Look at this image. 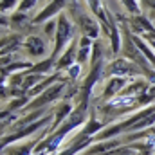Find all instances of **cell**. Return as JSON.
<instances>
[{"instance_id":"cell-1","label":"cell","mask_w":155,"mask_h":155,"mask_svg":"<svg viewBox=\"0 0 155 155\" xmlns=\"http://www.w3.org/2000/svg\"><path fill=\"white\" fill-rule=\"evenodd\" d=\"M105 51H103V43L99 40L94 41V49H92V60H90V69L87 78L81 81L79 87V94H78V105L87 107L88 108V101H90V92L94 90V87L99 83V79L105 76Z\"/></svg>"},{"instance_id":"cell-2","label":"cell","mask_w":155,"mask_h":155,"mask_svg":"<svg viewBox=\"0 0 155 155\" xmlns=\"http://www.w3.org/2000/svg\"><path fill=\"white\" fill-rule=\"evenodd\" d=\"M56 18H58V29H56V36H54V49H52V54H51V58L54 61L61 56V52L69 47V43L78 36L76 35L78 25L74 24V20L69 16L67 11L60 13Z\"/></svg>"},{"instance_id":"cell-3","label":"cell","mask_w":155,"mask_h":155,"mask_svg":"<svg viewBox=\"0 0 155 155\" xmlns=\"http://www.w3.org/2000/svg\"><path fill=\"white\" fill-rule=\"evenodd\" d=\"M65 90H67V81H65V79H61V81L51 85L45 92H41L40 96H36V97L31 99V103L24 108L22 114L31 112V110H38V108H47L51 103H56L58 99H63V97H65Z\"/></svg>"},{"instance_id":"cell-4","label":"cell","mask_w":155,"mask_h":155,"mask_svg":"<svg viewBox=\"0 0 155 155\" xmlns=\"http://www.w3.org/2000/svg\"><path fill=\"white\" fill-rule=\"evenodd\" d=\"M51 121H54V110L49 112L47 116H43L41 119H38V121H35V123H31V124L20 128L18 132L7 134V135H2V148H7V146H11V144H15V143H20V141H24V139H27V137L38 134L40 130H43V128L49 126Z\"/></svg>"},{"instance_id":"cell-5","label":"cell","mask_w":155,"mask_h":155,"mask_svg":"<svg viewBox=\"0 0 155 155\" xmlns=\"http://www.w3.org/2000/svg\"><path fill=\"white\" fill-rule=\"evenodd\" d=\"M105 76H108V78H112V76L144 78V71H143L137 63H134V61H130V60H126V58H123V56H117V58H114L110 63H107Z\"/></svg>"},{"instance_id":"cell-6","label":"cell","mask_w":155,"mask_h":155,"mask_svg":"<svg viewBox=\"0 0 155 155\" xmlns=\"http://www.w3.org/2000/svg\"><path fill=\"white\" fill-rule=\"evenodd\" d=\"M78 49H79V35L69 43V47L61 52V56L56 60V72H65L67 69H71L74 63H78Z\"/></svg>"},{"instance_id":"cell-7","label":"cell","mask_w":155,"mask_h":155,"mask_svg":"<svg viewBox=\"0 0 155 155\" xmlns=\"http://www.w3.org/2000/svg\"><path fill=\"white\" fill-rule=\"evenodd\" d=\"M67 5H69V0H51V2H47V5L40 11L31 22H33L35 25L45 24L47 20H51V18H54L56 15L63 13V11L67 9Z\"/></svg>"},{"instance_id":"cell-8","label":"cell","mask_w":155,"mask_h":155,"mask_svg":"<svg viewBox=\"0 0 155 155\" xmlns=\"http://www.w3.org/2000/svg\"><path fill=\"white\" fill-rule=\"evenodd\" d=\"M126 22H128V27L132 31V35H148V33H153L155 25L153 20L146 15H126Z\"/></svg>"},{"instance_id":"cell-9","label":"cell","mask_w":155,"mask_h":155,"mask_svg":"<svg viewBox=\"0 0 155 155\" xmlns=\"http://www.w3.org/2000/svg\"><path fill=\"white\" fill-rule=\"evenodd\" d=\"M24 49L31 58H43L47 54V40L40 35H29L25 36Z\"/></svg>"},{"instance_id":"cell-10","label":"cell","mask_w":155,"mask_h":155,"mask_svg":"<svg viewBox=\"0 0 155 155\" xmlns=\"http://www.w3.org/2000/svg\"><path fill=\"white\" fill-rule=\"evenodd\" d=\"M72 112H74V105L71 103V99H61V103L58 107H54V121L49 126V132L52 134L56 128H60L63 124V121H67L71 117Z\"/></svg>"},{"instance_id":"cell-11","label":"cell","mask_w":155,"mask_h":155,"mask_svg":"<svg viewBox=\"0 0 155 155\" xmlns=\"http://www.w3.org/2000/svg\"><path fill=\"white\" fill-rule=\"evenodd\" d=\"M130 79H132V78H119V76L108 78L107 87H105V90H103V94H101V99H103V101H110V99H114L116 96H119V92L128 85Z\"/></svg>"},{"instance_id":"cell-12","label":"cell","mask_w":155,"mask_h":155,"mask_svg":"<svg viewBox=\"0 0 155 155\" xmlns=\"http://www.w3.org/2000/svg\"><path fill=\"white\" fill-rule=\"evenodd\" d=\"M24 41H25V36L20 35V33H11V35H4L2 36V51L0 54H13L16 52L18 49L24 47Z\"/></svg>"},{"instance_id":"cell-13","label":"cell","mask_w":155,"mask_h":155,"mask_svg":"<svg viewBox=\"0 0 155 155\" xmlns=\"http://www.w3.org/2000/svg\"><path fill=\"white\" fill-rule=\"evenodd\" d=\"M27 13H22V11H15L11 15V27L16 31V33H22L24 27H27Z\"/></svg>"},{"instance_id":"cell-14","label":"cell","mask_w":155,"mask_h":155,"mask_svg":"<svg viewBox=\"0 0 155 155\" xmlns=\"http://www.w3.org/2000/svg\"><path fill=\"white\" fill-rule=\"evenodd\" d=\"M126 11V15H143V7L139 0H119Z\"/></svg>"},{"instance_id":"cell-15","label":"cell","mask_w":155,"mask_h":155,"mask_svg":"<svg viewBox=\"0 0 155 155\" xmlns=\"http://www.w3.org/2000/svg\"><path fill=\"white\" fill-rule=\"evenodd\" d=\"M18 4H20V0H0L2 15H13L15 11H18Z\"/></svg>"},{"instance_id":"cell-16","label":"cell","mask_w":155,"mask_h":155,"mask_svg":"<svg viewBox=\"0 0 155 155\" xmlns=\"http://www.w3.org/2000/svg\"><path fill=\"white\" fill-rule=\"evenodd\" d=\"M56 29H58V18H51L43 24V33L47 38H54L56 36Z\"/></svg>"},{"instance_id":"cell-17","label":"cell","mask_w":155,"mask_h":155,"mask_svg":"<svg viewBox=\"0 0 155 155\" xmlns=\"http://www.w3.org/2000/svg\"><path fill=\"white\" fill-rule=\"evenodd\" d=\"M38 5V0H20V4H18V11H22V13H29L31 9H35Z\"/></svg>"},{"instance_id":"cell-18","label":"cell","mask_w":155,"mask_h":155,"mask_svg":"<svg viewBox=\"0 0 155 155\" xmlns=\"http://www.w3.org/2000/svg\"><path fill=\"white\" fill-rule=\"evenodd\" d=\"M79 74H81V65H79V63H74L71 69L65 71V76L71 78L72 81H76V78H79Z\"/></svg>"},{"instance_id":"cell-19","label":"cell","mask_w":155,"mask_h":155,"mask_svg":"<svg viewBox=\"0 0 155 155\" xmlns=\"http://www.w3.org/2000/svg\"><path fill=\"white\" fill-rule=\"evenodd\" d=\"M139 4H141V7H143V11H155V0H139Z\"/></svg>"},{"instance_id":"cell-20","label":"cell","mask_w":155,"mask_h":155,"mask_svg":"<svg viewBox=\"0 0 155 155\" xmlns=\"http://www.w3.org/2000/svg\"><path fill=\"white\" fill-rule=\"evenodd\" d=\"M143 36H152V38H155V31L153 33H148V35H143Z\"/></svg>"}]
</instances>
